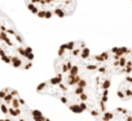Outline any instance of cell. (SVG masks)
Returning a JSON list of instances; mask_svg holds the SVG:
<instances>
[{
    "mask_svg": "<svg viewBox=\"0 0 132 121\" xmlns=\"http://www.w3.org/2000/svg\"><path fill=\"white\" fill-rule=\"evenodd\" d=\"M97 118L98 121H132V111L118 107L114 111H105Z\"/></svg>",
    "mask_w": 132,
    "mask_h": 121,
    "instance_id": "1",
    "label": "cell"
},
{
    "mask_svg": "<svg viewBox=\"0 0 132 121\" xmlns=\"http://www.w3.org/2000/svg\"><path fill=\"white\" fill-rule=\"evenodd\" d=\"M63 73H57V76L56 77H52L49 81H48V85L51 86V87H56V86H58L61 82H62V80H63Z\"/></svg>",
    "mask_w": 132,
    "mask_h": 121,
    "instance_id": "2",
    "label": "cell"
},
{
    "mask_svg": "<svg viewBox=\"0 0 132 121\" xmlns=\"http://www.w3.org/2000/svg\"><path fill=\"white\" fill-rule=\"evenodd\" d=\"M11 61H12V67L13 68H22L23 67V60L20 56H17V55L11 56Z\"/></svg>",
    "mask_w": 132,
    "mask_h": 121,
    "instance_id": "3",
    "label": "cell"
},
{
    "mask_svg": "<svg viewBox=\"0 0 132 121\" xmlns=\"http://www.w3.org/2000/svg\"><path fill=\"white\" fill-rule=\"evenodd\" d=\"M82 80V77L78 74V76H74V77H68V81H66V86H69V87H71V86H77L78 85V82Z\"/></svg>",
    "mask_w": 132,
    "mask_h": 121,
    "instance_id": "4",
    "label": "cell"
},
{
    "mask_svg": "<svg viewBox=\"0 0 132 121\" xmlns=\"http://www.w3.org/2000/svg\"><path fill=\"white\" fill-rule=\"evenodd\" d=\"M53 15H56V16H57V17H60V18H63L65 16H68L66 11H65V9H62V8H60V7H56V8L53 9Z\"/></svg>",
    "mask_w": 132,
    "mask_h": 121,
    "instance_id": "5",
    "label": "cell"
},
{
    "mask_svg": "<svg viewBox=\"0 0 132 121\" xmlns=\"http://www.w3.org/2000/svg\"><path fill=\"white\" fill-rule=\"evenodd\" d=\"M89 56H91V49L88 47L83 48L82 52H80V59L82 60H87V59H89Z\"/></svg>",
    "mask_w": 132,
    "mask_h": 121,
    "instance_id": "6",
    "label": "cell"
},
{
    "mask_svg": "<svg viewBox=\"0 0 132 121\" xmlns=\"http://www.w3.org/2000/svg\"><path fill=\"white\" fill-rule=\"evenodd\" d=\"M47 87H48V81H47V82H42V83L38 85V87H36V92H38V94H43V92L45 91Z\"/></svg>",
    "mask_w": 132,
    "mask_h": 121,
    "instance_id": "7",
    "label": "cell"
},
{
    "mask_svg": "<svg viewBox=\"0 0 132 121\" xmlns=\"http://www.w3.org/2000/svg\"><path fill=\"white\" fill-rule=\"evenodd\" d=\"M69 77H74V76H78L79 74V67L78 65H73L71 67V69L69 70Z\"/></svg>",
    "mask_w": 132,
    "mask_h": 121,
    "instance_id": "8",
    "label": "cell"
},
{
    "mask_svg": "<svg viewBox=\"0 0 132 121\" xmlns=\"http://www.w3.org/2000/svg\"><path fill=\"white\" fill-rule=\"evenodd\" d=\"M71 67H73L71 61H66L65 64H62V67H61V69H62V73H69V70L71 69Z\"/></svg>",
    "mask_w": 132,
    "mask_h": 121,
    "instance_id": "9",
    "label": "cell"
},
{
    "mask_svg": "<svg viewBox=\"0 0 132 121\" xmlns=\"http://www.w3.org/2000/svg\"><path fill=\"white\" fill-rule=\"evenodd\" d=\"M27 9H29V11H30L32 15H38V12L40 11V9H39V8L35 5V4H31V3H27Z\"/></svg>",
    "mask_w": 132,
    "mask_h": 121,
    "instance_id": "10",
    "label": "cell"
},
{
    "mask_svg": "<svg viewBox=\"0 0 132 121\" xmlns=\"http://www.w3.org/2000/svg\"><path fill=\"white\" fill-rule=\"evenodd\" d=\"M16 51H17V53H18L20 56H22V57H26L25 46H17V47H16Z\"/></svg>",
    "mask_w": 132,
    "mask_h": 121,
    "instance_id": "11",
    "label": "cell"
},
{
    "mask_svg": "<svg viewBox=\"0 0 132 121\" xmlns=\"http://www.w3.org/2000/svg\"><path fill=\"white\" fill-rule=\"evenodd\" d=\"M75 46H77V42H69V43H65V47H66V51H73L74 48H75Z\"/></svg>",
    "mask_w": 132,
    "mask_h": 121,
    "instance_id": "12",
    "label": "cell"
},
{
    "mask_svg": "<svg viewBox=\"0 0 132 121\" xmlns=\"http://www.w3.org/2000/svg\"><path fill=\"white\" fill-rule=\"evenodd\" d=\"M98 67H100V65H98V64H96V63H92V64H87V65H86L87 70H89V72H92V70H93V72H95V70H97V69H98Z\"/></svg>",
    "mask_w": 132,
    "mask_h": 121,
    "instance_id": "13",
    "label": "cell"
},
{
    "mask_svg": "<svg viewBox=\"0 0 132 121\" xmlns=\"http://www.w3.org/2000/svg\"><path fill=\"white\" fill-rule=\"evenodd\" d=\"M100 56L102 57L104 63H106V61H109V60H110V51H105V52L100 53Z\"/></svg>",
    "mask_w": 132,
    "mask_h": 121,
    "instance_id": "14",
    "label": "cell"
},
{
    "mask_svg": "<svg viewBox=\"0 0 132 121\" xmlns=\"http://www.w3.org/2000/svg\"><path fill=\"white\" fill-rule=\"evenodd\" d=\"M87 86H88V82H87L86 78H82L78 82V85H77V87H82V89H87Z\"/></svg>",
    "mask_w": 132,
    "mask_h": 121,
    "instance_id": "15",
    "label": "cell"
},
{
    "mask_svg": "<svg viewBox=\"0 0 132 121\" xmlns=\"http://www.w3.org/2000/svg\"><path fill=\"white\" fill-rule=\"evenodd\" d=\"M0 59H2V61L5 63V64H12V61H11V56H9L8 53H5V55H3V56H0Z\"/></svg>",
    "mask_w": 132,
    "mask_h": 121,
    "instance_id": "16",
    "label": "cell"
},
{
    "mask_svg": "<svg viewBox=\"0 0 132 121\" xmlns=\"http://www.w3.org/2000/svg\"><path fill=\"white\" fill-rule=\"evenodd\" d=\"M65 51H66V47H65V44H61V46H60V48H58V51H57V56H58V57H63V53H65Z\"/></svg>",
    "mask_w": 132,
    "mask_h": 121,
    "instance_id": "17",
    "label": "cell"
},
{
    "mask_svg": "<svg viewBox=\"0 0 132 121\" xmlns=\"http://www.w3.org/2000/svg\"><path fill=\"white\" fill-rule=\"evenodd\" d=\"M97 72H98L101 76H106V74H108V68H106L105 65H102V67H98Z\"/></svg>",
    "mask_w": 132,
    "mask_h": 121,
    "instance_id": "18",
    "label": "cell"
},
{
    "mask_svg": "<svg viewBox=\"0 0 132 121\" xmlns=\"http://www.w3.org/2000/svg\"><path fill=\"white\" fill-rule=\"evenodd\" d=\"M92 60H95L96 64H97V63H104V60H102V57H101L100 55H93V56H92Z\"/></svg>",
    "mask_w": 132,
    "mask_h": 121,
    "instance_id": "19",
    "label": "cell"
},
{
    "mask_svg": "<svg viewBox=\"0 0 132 121\" xmlns=\"http://www.w3.org/2000/svg\"><path fill=\"white\" fill-rule=\"evenodd\" d=\"M14 38H16V40H17V43H18V44H23V46H25V40H23V38H22L18 33H17V35H16Z\"/></svg>",
    "mask_w": 132,
    "mask_h": 121,
    "instance_id": "20",
    "label": "cell"
},
{
    "mask_svg": "<svg viewBox=\"0 0 132 121\" xmlns=\"http://www.w3.org/2000/svg\"><path fill=\"white\" fill-rule=\"evenodd\" d=\"M80 52H82V49H80L79 47H78V48L75 47V48L71 51V56H80Z\"/></svg>",
    "mask_w": 132,
    "mask_h": 121,
    "instance_id": "21",
    "label": "cell"
},
{
    "mask_svg": "<svg viewBox=\"0 0 132 121\" xmlns=\"http://www.w3.org/2000/svg\"><path fill=\"white\" fill-rule=\"evenodd\" d=\"M7 34H8V37H9V35H13V37H16V35H17V31H16L14 29H11V27H8V29H7Z\"/></svg>",
    "mask_w": 132,
    "mask_h": 121,
    "instance_id": "22",
    "label": "cell"
},
{
    "mask_svg": "<svg viewBox=\"0 0 132 121\" xmlns=\"http://www.w3.org/2000/svg\"><path fill=\"white\" fill-rule=\"evenodd\" d=\"M36 16H38L39 18H45V9H40Z\"/></svg>",
    "mask_w": 132,
    "mask_h": 121,
    "instance_id": "23",
    "label": "cell"
},
{
    "mask_svg": "<svg viewBox=\"0 0 132 121\" xmlns=\"http://www.w3.org/2000/svg\"><path fill=\"white\" fill-rule=\"evenodd\" d=\"M34 57H35V56H34V52H31V53H26V57H25V59L27 60V61H32Z\"/></svg>",
    "mask_w": 132,
    "mask_h": 121,
    "instance_id": "24",
    "label": "cell"
},
{
    "mask_svg": "<svg viewBox=\"0 0 132 121\" xmlns=\"http://www.w3.org/2000/svg\"><path fill=\"white\" fill-rule=\"evenodd\" d=\"M32 68V61H27L25 65H23V69L25 70H29V69H31Z\"/></svg>",
    "mask_w": 132,
    "mask_h": 121,
    "instance_id": "25",
    "label": "cell"
},
{
    "mask_svg": "<svg viewBox=\"0 0 132 121\" xmlns=\"http://www.w3.org/2000/svg\"><path fill=\"white\" fill-rule=\"evenodd\" d=\"M7 38H8V34H7V33H4V31H0V40H3V42H4Z\"/></svg>",
    "mask_w": 132,
    "mask_h": 121,
    "instance_id": "26",
    "label": "cell"
},
{
    "mask_svg": "<svg viewBox=\"0 0 132 121\" xmlns=\"http://www.w3.org/2000/svg\"><path fill=\"white\" fill-rule=\"evenodd\" d=\"M53 17V11H45V18H52Z\"/></svg>",
    "mask_w": 132,
    "mask_h": 121,
    "instance_id": "27",
    "label": "cell"
},
{
    "mask_svg": "<svg viewBox=\"0 0 132 121\" xmlns=\"http://www.w3.org/2000/svg\"><path fill=\"white\" fill-rule=\"evenodd\" d=\"M5 95H7V92L4 91V89H3V90H0V100H3V99L5 98Z\"/></svg>",
    "mask_w": 132,
    "mask_h": 121,
    "instance_id": "28",
    "label": "cell"
},
{
    "mask_svg": "<svg viewBox=\"0 0 132 121\" xmlns=\"http://www.w3.org/2000/svg\"><path fill=\"white\" fill-rule=\"evenodd\" d=\"M11 94H12L13 96H20L18 91H17V90H13V89H11Z\"/></svg>",
    "mask_w": 132,
    "mask_h": 121,
    "instance_id": "29",
    "label": "cell"
},
{
    "mask_svg": "<svg viewBox=\"0 0 132 121\" xmlns=\"http://www.w3.org/2000/svg\"><path fill=\"white\" fill-rule=\"evenodd\" d=\"M7 26L5 25H2V24H0V31H4V33H7Z\"/></svg>",
    "mask_w": 132,
    "mask_h": 121,
    "instance_id": "30",
    "label": "cell"
},
{
    "mask_svg": "<svg viewBox=\"0 0 132 121\" xmlns=\"http://www.w3.org/2000/svg\"><path fill=\"white\" fill-rule=\"evenodd\" d=\"M79 44H80V46H79V48H80V49L86 48V42H84V40H80V42H79Z\"/></svg>",
    "mask_w": 132,
    "mask_h": 121,
    "instance_id": "31",
    "label": "cell"
},
{
    "mask_svg": "<svg viewBox=\"0 0 132 121\" xmlns=\"http://www.w3.org/2000/svg\"><path fill=\"white\" fill-rule=\"evenodd\" d=\"M44 2H45V4H47V5H52V3L54 2V0H44Z\"/></svg>",
    "mask_w": 132,
    "mask_h": 121,
    "instance_id": "32",
    "label": "cell"
},
{
    "mask_svg": "<svg viewBox=\"0 0 132 121\" xmlns=\"http://www.w3.org/2000/svg\"><path fill=\"white\" fill-rule=\"evenodd\" d=\"M39 2H40V0H31V4H39Z\"/></svg>",
    "mask_w": 132,
    "mask_h": 121,
    "instance_id": "33",
    "label": "cell"
},
{
    "mask_svg": "<svg viewBox=\"0 0 132 121\" xmlns=\"http://www.w3.org/2000/svg\"><path fill=\"white\" fill-rule=\"evenodd\" d=\"M62 2H63V3H65V2H68V0H62Z\"/></svg>",
    "mask_w": 132,
    "mask_h": 121,
    "instance_id": "34",
    "label": "cell"
},
{
    "mask_svg": "<svg viewBox=\"0 0 132 121\" xmlns=\"http://www.w3.org/2000/svg\"><path fill=\"white\" fill-rule=\"evenodd\" d=\"M71 2H75V0H71Z\"/></svg>",
    "mask_w": 132,
    "mask_h": 121,
    "instance_id": "35",
    "label": "cell"
}]
</instances>
